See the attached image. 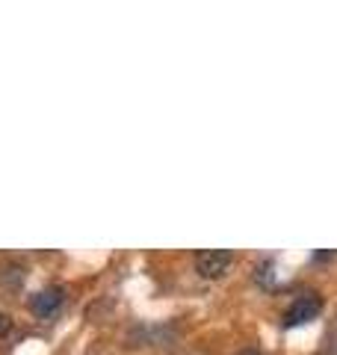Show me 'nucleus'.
Masks as SVG:
<instances>
[{"label":"nucleus","mask_w":337,"mask_h":355,"mask_svg":"<svg viewBox=\"0 0 337 355\" xmlns=\"http://www.w3.org/2000/svg\"><path fill=\"white\" fill-rule=\"evenodd\" d=\"M231 261H234V254L228 249H205L196 254V272L201 279H222Z\"/></svg>","instance_id":"f257e3e1"},{"label":"nucleus","mask_w":337,"mask_h":355,"mask_svg":"<svg viewBox=\"0 0 337 355\" xmlns=\"http://www.w3.org/2000/svg\"><path fill=\"white\" fill-rule=\"evenodd\" d=\"M322 311V299L317 293H308V296H299L293 305L284 311V326L293 329V326H305L311 320H317V314Z\"/></svg>","instance_id":"f03ea898"},{"label":"nucleus","mask_w":337,"mask_h":355,"mask_svg":"<svg viewBox=\"0 0 337 355\" xmlns=\"http://www.w3.org/2000/svg\"><path fill=\"white\" fill-rule=\"evenodd\" d=\"M62 302H65V291L60 284H51V287H44V291H39L36 296L30 299V311L36 317H44V320H51L56 311L62 308Z\"/></svg>","instance_id":"7ed1b4c3"},{"label":"nucleus","mask_w":337,"mask_h":355,"mask_svg":"<svg viewBox=\"0 0 337 355\" xmlns=\"http://www.w3.org/2000/svg\"><path fill=\"white\" fill-rule=\"evenodd\" d=\"M9 329H12V320H9V314H3V311H0V338H3Z\"/></svg>","instance_id":"20e7f679"},{"label":"nucleus","mask_w":337,"mask_h":355,"mask_svg":"<svg viewBox=\"0 0 337 355\" xmlns=\"http://www.w3.org/2000/svg\"><path fill=\"white\" fill-rule=\"evenodd\" d=\"M237 355H261V352H257V349H240Z\"/></svg>","instance_id":"39448f33"}]
</instances>
